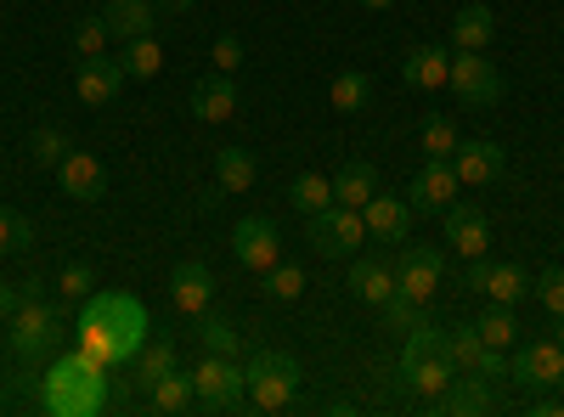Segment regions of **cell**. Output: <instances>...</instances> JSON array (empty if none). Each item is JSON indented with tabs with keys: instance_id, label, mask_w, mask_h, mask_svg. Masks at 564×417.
I'll list each match as a JSON object with an SVG mask.
<instances>
[{
	"instance_id": "5bb4252c",
	"label": "cell",
	"mask_w": 564,
	"mask_h": 417,
	"mask_svg": "<svg viewBox=\"0 0 564 417\" xmlns=\"http://www.w3.org/2000/svg\"><path fill=\"white\" fill-rule=\"evenodd\" d=\"M361 220H367V238L372 243H406L412 238V204H406V193L395 198V193H372L367 204H361Z\"/></svg>"
},
{
	"instance_id": "ba28073f",
	"label": "cell",
	"mask_w": 564,
	"mask_h": 417,
	"mask_svg": "<svg viewBox=\"0 0 564 417\" xmlns=\"http://www.w3.org/2000/svg\"><path fill=\"white\" fill-rule=\"evenodd\" d=\"M441 276H446V254L441 249H430V243H395V283H401V294L406 299H435V288H441Z\"/></svg>"
},
{
	"instance_id": "c3c4849f",
	"label": "cell",
	"mask_w": 564,
	"mask_h": 417,
	"mask_svg": "<svg viewBox=\"0 0 564 417\" xmlns=\"http://www.w3.org/2000/svg\"><path fill=\"white\" fill-rule=\"evenodd\" d=\"M356 7H367V12H390L395 0H356Z\"/></svg>"
},
{
	"instance_id": "f35d334b",
	"label": "cell",
	"mask_w": 564,
	"mask_h": 417,
	"mask_svg": "<svg viewBox=\"0 0 564 417\" xmlns=\"http://www.w3.org/2000/svg\"><path fill=\"white\" fill-rule=\"evenodd\" d=\"M135 373H141V389H148L153 378H164V373H175V339H153V344H141Z\"/></svg>"
},
{
	"instance_id": "8fae6325",
	"label": "cell",
	"mask_w": 564,
	"mask_h": 417,
	"mask_svg": "<svg viewBox=\"0 0 564 417\" xmlns=\"http://www.w3.org/2000/svg\"><path fill=\"white\" fill-rule=\"evenodd\" d=\"M508 378L525 384V389H558L564 384V344L558 339L520 344V355H513V366H508Z\"/></svg>"
},
{
	"instance_id": "4fadbf2b",
	"label": "cell",
	"mask_w": 564,
	"mask_h": 417,
	"mask_svg": "<svg viewBox=\"0 0 564 417\" xmlns=\"http://www.w3.org/2000/svg\"><path fill=\"white\" fill-rule=\"evenodd\" d=\"M452 378H457V366H452L446 350H401V384H406L423 406H430Z\"/></svg>"
},
{
	"instance_id": "30bf717a",
	"label": "cell",
	"mask_w": 564,
	"mask_h": 417,
	"mask_svg": "<svg viewBox=\"0 0 564 417\" xmlns=\"http://www.w3.org/2000/svg\"><path fill=\"white\" fill-rule=\"evenodd\" d=\"M231 254H238L243 271L265 276L276 260H282V238H276V226L265 215H243L238 226H231Z\"/></svg>"
},
{
	"instance_id": "83f0119b",
	"label": "cell",
	"mask_w": 564,
	"mask_h": 417,
	"mask_svg": "<svg viewBox=\"0 0 564 417\" xmlns=\"http://www.w3.org/2000/svg\"><path fill=\"white\" fill-rule=\"evenodd\" d=\"M475 294H486L491 305H520L531 294V276H525V265H513V260H491L486 265V283Z\"/></svg>"
},
{
	"instance_id": "d6986e66",
	"label": "cell",
	"mask_w": 564,
	"mask_h": 417,
	"mask_svg": "<svg viewBox=\"0 0 564 417\" xmlns=\"http://www.w3.org/2000/svg\"><path fill=\"white\" fill-rule=\"evenodd\" d=\"M57 187H63V198H74V204H97V198L108 193V169H102L97 153H68V158L57 164Z\"/></svg>"
},
{
	"instance_id": "9c48e42d",
	"label": "cell",
	"mask_w": 564,
	"mask_h": 417,
	"mask_svg": "<svg viewBox=\"0 0 564 417\" xmlns=\"http://www.w3.org/2000/svg\"><path fill=\"white\" fill-rule=\"evenodd\" d=\"M457 193H463V180H457L452 158H423L406 187V204H412V215H446L457 204Z\"/></svg>"
},
{
	"instance_id": "f546056e",
	"label": "cell",
	"mask_w": 564,
	"mask_h": 417,
	"mask_svg": "<svg viewBox=\"0 0 564 417\" xmlns=\"http://www.w3.org/2000/svg\"><path fill=\"white\" fill-rule=\"evenodd\" d=\"M367 102H372V74H361V68L334 74V85H327V108L334 113H361Z\"/></svg>"
},
{
	"instance_id": "4316f807",
	"label": "cell",
	"mask_w": 564,
	"mask_h": 417,
	"mask_svg": "<svg viewBox=\"0 0 564 417\" xmlns=\"http://www.w3.org/2000/svg\"><path fill=\"white\" fill-rule=\"evenodd\" d=\"M193 406H198V395H193V373H181V366L148 384V411H159V417H181V411H193Z\"/></svg>"
},
{
	"instance_id": "b9f144b4",
	"label": "cell",
	"mask_w": 564,
	"mask_h": 417,
	"mask_svg": "<svg viewBox=\"0 0 564 417\" xmlns=\"http://www.w3.org/2000/svg\"><path fill=\"white\" fill-rule=\"evenodd\" d=\"M531 294L542 299V310L558 321L564 316V265H547L542 276H536V283H531Z\"/></svg>"
},
{
	"instance_id": "52a82bcc",
	"label": "cell",
	"mask_w": 564,
	"mask_h": 417,
	"mask_svg": "<svg viewBox=\"0 0 564 417\" xmlns=\"http://www.w3.org/2000/svg\"><path fill=\"white\" fill-rule=\"evenodd\" d=\"M446 90H457L463 108H497L502 102V74L486 52H452V79Z\"/></svg>"
},
{
	"instance_id": "484cf974",
	"label": "cell",
	"mask_w": 564,
	"mask_h": 417,
	"mask_svg": "<svg viewBox=\"0 0 564 417\" xmlns=\"http://www.w3.org/2000/svg\"><path fill=\"white\" fill-rule=\"evenodd\" d=\"M491 40H497V18L486 0H475V7H463L452 18V52H486Z\"/></svg>"
},
{
	"instance_id": "7402d4cb",
	"label": "cell",
	"mask_w": 564,
	"mask_h": 417,
	"mask_svg": "<svg viewBox=\"0 0 564 417\" xmlns=\"http://www.w3.org/2000/svg\"><path fill=\"white\" fill-rule=\"evenodd\" d=\"M102 23H108L113 45H124V40H141V34H159V7L153 0H108Z\"/></svg>"
},
{
	"instance_id": "ffe728a7",
	"label": "cell",
	"mask_w": 564,
	"mask_h": 417,
	"mask_svg": "<svg viewBox=\"0 0 564 417\" xmlns=\"http://www.w3.org/2000/svg\"><path fill=\"white\" fill-rule=\"evenodd\" d=\"M395 254H356L350 260V294L361 305H384L395 294Z\"/></svg>"
},
{
	"instance_id": "60d3db41",
	"label": "cell",
	"mask_w": 564,
	"mask_h": 417,
	"mask_svg": "<svg viewBox=\"0 0 564 417\" xmlns=\"http://www.w3.org/2000/svg\"><path fill=\"white\" fill-rule=\"evenodd\" d=\"M57 294H63V299H90V294H97V271H90L85 260L63 265V271H57Z\"/></svg>"
},
{
	"instance_id": "bcb514c9",
	"label": "cell",
	"mask_w": 564,
	"mask_h": 417,
	"mask_svg": "<svg viewBox=\"0 0 564 417\" xmlns=\"http://www.w3.org/2000/svg\"><path fill=\"white\" fill-rule=\"evenodd\" d=\"M153 7H159V12H170V18H175V12H193V7H198V0H153Z\"/></svg>"
},
{
	"instance_id": "74e56055",
	"label": "cell",
	"mask_w": 564,
	"mask_h": 417,
	"mask_svg": "<svg viewBox=\"0 0 564 417\" xmlns=\"http://www.w3.org/2000/svg\"><path fill=\"white\" fill-rule=\"evenodd\" d=\"M475 328H480V339H486L491 350H513V339H520V321H513V305H491V310L475 321Z\"/></svg>"
},
{
	"instance_id": "e575fe53",
	"label": "cell",
	"mask_w": 564,
	"mask_h": 417,
	"mask_svg": "<svg viewBox=\"0 0 564 417\" xmlns=\"http://www.w3.org/2000/svg\"><path fill=\"white\" fill-rule=\"evenodd\" d=\"M457 142H463V135H457L452 113H430V119L417 124V153H423V158H452Z\"/></svg>"
},
{
	"instance_id": "603a6c76",
	"label": "cell",
	"mask_w": 564,
	"mask_h": 417,
	"mask_svg": "<svg viewBox=\"0 0 564 417\" xmlns=\"http://www.w3.org/2000/svg\"><path fill=\"white\" fill-rule=\"evenodd\" d=\"M231 113H238V85H231V74H204L193 85V119L198 124H226Z\"/></svg>"
},
{
	"instance_id": "277c9868",
	"label": "cell",
	"mask_w": 564,
	"mask_h": 417,
	"mask_svg": "<svg viewBox=\"0 0 564 417\" xmlns=\"http://www.w3.org/2000/svg\"><path fill=\"white\" fill-rule=\"evenodd\" d=\"M7 339H12V355L18 361H45V355H52L57 350V333H63V310L52 305V299H45V294H34V299H23L18 305V316L7 321Z\"/></svg>"
},
{
	"instance_id": "ab89813d",
	"label": "cell",
	"mask_w": 564,
	"mask_h": 417,
	"mask_svg": "<svg viewBox=\"0 0 564 417\" xmlns=\"http://www.w3.org/2000/svg\"><path fill=\"white\" fill-rule=\"evenodd\" d=\"M108 45H113V34H108L102 12H90V18L74 23V57H108Z\"/></svg>"
},
{
	"instance_id": "f6af8a7d",
	"label": "cell",
	"mask_w": 564,
	"mask_h": 417,
	"mask_svg": "<svg viewBox=\"0 0 564 417\" xmlns=\"http://www.w3.org/2000/svg\"><path fill=\"white\" fill-rule=\"evenodd\" d=\"M18 305H23V283H7V276H0V328L18 316Z\"/></svg>"
},
{
	"instance_id": "8d00e7d4",
	"label": "cell",
	"mask_w": 564,
	"mask_h": 417,
	"mask_svg": "<svg viewBox=\"0 0 564 417\" xmlns=\"http://www.w3.org/2000/svg\"><path fill=\"white\" fill-rule=\"evenodd\" d=\"M34 249V220L12 204H0V254H29Z\"/></svg>"
},
{
	"instance_id": "2e32d148",
	"label": "cell",
	"mask_w": 564,
	"mask_h": 417,
	"mask_svg": "<svg viewBox=\"0 0 564 417\" xmlns=\"http://www.w3.org/2000/svg\"><path fill=\"white\" fill-rule=\"evenodd\" d=\"M170 305H175L181 316H204V310L215 305V271H209L204 260H181V265L170 271Z\"/></svg>"
},
{
	"instance_id": "1f68e13d",
	"label": "cell",
	"mask_w": 564,
	"mask_h": 417,
	"mask_svg": "<svg viewBox=\"0 0 564 417\" xmlns=\"http://www.w3.org/2000/svg\"><path fill=\"white\" fill-rule=\"evenodd\" d=\"M119 68H124V79H153V74L164 68V45H159V34L124 40V52H119Z\"/></svg>"
},
{
	"instance_id": "f1b7e54d",
	"label": "cell",
	"mask_w": 564,
	"mask_h": 417,
	"mask_svg": "<svg viewBox=\"0 0 564 417\" xmlns=\"http://www.w3.org/2000/svg\"><path fill=\"white\" fill-rule=\"evenodd\" d=\"M372 193H379V169H372L367 158H350V164H339V175H334V204H345V209H361Z\"/></svg>"
},
{
	"instance_id": "5b68a950",
	"label": "cell",
	"mask_w": 564,
	"mask_h": 417,
	"mask_svg": "<svg viewBox=\"0 0 564 417\" xmlns=\"http://www.w3.org/2000/svg\"><path fill=\"white\" fill-rule=\"evenodd\" d=\"M305 243L322 260H356L361 243H367V220H361V209L327 204L322 215H305Z\"/></svg>"
},
{
	"instance_id": "681fc988",
	"label": "cell",
	"mask_w": 564,
	"mask_h": 417,
	"mask_svg": "<svg viewBox=\"0 0 564 417\" xmlns=\"http://www.w3.org/2000/svg\"><path fill=\"white\" fill-rule=\"evenodd\" d=\"M553 339H558V344H564V316H558V328H553Z\"/></svg>"
},
{
	"instance_id": "7a4b0ae2",
	"label": "cell",
	"mask_w": 564,
	"mask_h": 417,
	"mask_svg": "<svg viewBox=\"0 0 564 417\" xmlns=\"http://www.w3.org/2000/svg\"><path fill=\"white\" fill-rule=\"evenodd\" d=\"M108 366H97L85 350L63 355L52 373H45V411H57V417H90L102 400H108Z\"/></svg>"
},
{
	"instance_id": "4dcf8cb0",
	"label": "cell",
	"mask_w": 564,
	"mask_h": 417,
	"mask_svg": "<svg viewBox=\"0 0 564 417\" xmlns=\"http://www.w3.org/2000/svg\"><path fill=\"white\" fill-rule=\"evenodd\" d=\"M289 204H294L300 215H322L327 204H334V180H327L322 169H300V175L289 180Z\"/></svg>"
},
{
	"instance_id": "7dc6e473",
	"label": "cell",
	"mask_w": 564,
	"mask_h": 417,
	"mask_svg": "<svg viewBox=\"0 0 564 417\" xmlns=\"http://www.w3.org/2000/svg\"><path fill=\"white\" fill-rule=\"evenodd\" d=\"M531 411H536V417H564V406H558V400H536Z\"/></svg>"
},
{
	"instance_id": "e0dca14e",
	"label": "cell",
	"mask_w": 564,
	"mask_h": 417,
	"mask_svg": "<svg viewBox=\"0 0 564 417\" xmlns=\"http://www.w3.org/2000/svg\"><path fill=\"white\" fill-rule=\"evenodd\" d=\"M119 90H124L119 57H79V68H74V97H79L85 108H108Z\"/></svg>"
},
{
	"instance_id": "d6a6232c",
	"label": "cell",
	"mask_w": 564,
	"mask_h": 417,
	"mask_svg": "<svg viewBox=\"0 0 564 417\" xmlns=\"http://www.w3.org/2000/svg\"><path fill=\"white\" fill-rule=\"evenodd\" d=\"M193 339H198L209 355H238V350H243V333L231 328L226 316H209V310H204V316H193Z\"/></svg>"
},
{
	"instance_id": "7bdbcfd3",
	"label": "cell",
	"mask_w": 564,
	"mask_h": 417,
	"mask_svg": "<svg viewBox=\"0 0 564 417\" xmlns=\"http://www.w3.org/2000/svg\"><path fill=\"white\" fill-rule=\"evenodd\" d=\"M209 63H215V74H238V68H243V40H238V34H215Z\"/></svg>"
},
{
	"instance_id": "836d02e7",
	"label": "cell",
	"mask_w": 564,
	"mask_h": 417,
	"mask_svg": "<svg viewBox=\"0 0 564 417\" xmlns=\"http://www.w3.org/2000/svg\"><path fill=\"white\" fill-rule=\"evenodd\" d=\"M68 153H74V135H68L63 124H34V135H29V158H34L40 169H57Z\"/></svg>"
},
{
	"instance_id": "7c38bea8",
	"label": "cell",
	"mask_w": 564,
	"mask_h": 417,
	"mask_svg": "<svg viewBox=\"0 0 564 417\" xmlns=\"http://www.w3.org/2000/svg\"><path fill=\"white\" fill-rule=\"evenodd\" d=\"M446 355H452L457 373H480L486 384H491V378H508V350H491V344L480 339L475 321H468V328H457V333H446Z\"/></svg>"
},
{
	"instance_id": "3957f363",
	"label": "cell",
	"mask_w": 564,
	"mask_h": 417,
	"mask_svg": "<svg viewBox=\"0 0 564 417\" xmlns=\"http://www.w3.org/2000/svg\"><path fill=\"white\" fill-rule=\"evenodd\" d=\"M243 389L254 411H282L300 395V361L289 350H254L243 361Z\"/></svg>"
},
{
	"instance_id": "9a60e30c",
	"label": "cell",
	"mask_w": 564,
	"mask_h": 417,
	"mask_svg": "<svg viewBox=\"0 0 564 417\" xmlns=\"http://www.w3.org/2000/svg\"><path fill=\"white\" fill-rule=\"evenodd\" d=\"M452 169H457L463 187H497L502 169H508V153H502V142H486V135H475V142H457Z\"/></svg>"
},
{
	"instance_id": "ee69618b",
	"label": "cell",
	"mask_w": 564,
	"mask_h": 417,
	"mask_svg": "<svg viewBox=\"0 0 564 417\" xmlns=\"http://www.w3.org/2000/svg\"><path fill=\"white\" fill-rule=\"evenodd\" d=\"M379 316L390 321V328H401V333H406V328H412V321L423 316V305H417V299H406V294L395 288V294H390V299L379 305Z\"/></svg>"
},
{
	"instance_id": "d4e9b609",
	"label": "cell",
	"mask_w": 564,
	"mask_h": 417,
	"mask_svg": "<svg viewBox=\"0 0 564 417\" xmlns=\"http://www.w3.org/2000/svg\"><path fill=\"white\" fill-rule=\"evenodd\" d=\"M254 180H260V158H254L249 147H220V153H215V187H220L226 198H243Z\"/></svg>"
},
{
	"instance_id": "ac0fdd59",
	"label": "cell",
	"mask_w": 564,
	"mask_h": 417,
	"mask_svg": "<svg viewBox=\"0 0 564 417\" xmlns=\"http://www.w3.org/2000/svg\"><path fill=\"white\" fill-rule=\"evenodd\" d=\"M441 220H446V243H452L463 260H480V254L491 249V220H486L480 204H452Z\"/></svg>"
},
{
	"instance_id": "cb8c5ba5",
	"label": "cell",
	"mask_w": 564,
	"mask_h": 417,
	"mask_svg": "<svg viewBox=\"0 0 564 417\" xmlns=\"http://www.w3.org/2000/svg\"><path fill=\"white\" fill-rule=\"evenodd\" d=\"M430 411H446V417H480V411H491V389H486L480 373H457V378L430 400Z\"/></svg>"
},
{
	"instance_id": "8992f818",
	"label": "cell",
	"mask_w": 564,
	"mask_h": 417,
	"mask_svg": "<svg viewBox=\"0 0 564 417\" xmlns=\"http://www.w3.org/2000/svg\"><path fill=\"white\" fill-rule=\"evenodd\" d=\"M193 395H198L204 411H238V406H249L238 355H209L204 350V361H193Z\"/></svg>"
},
{
	"instance_id": "44dd1931",
	"label": "cell",
	"mask_w": 564,
	"mask_h": 417,
	"mask_svg": "<svg viewBox=\"0 0 564 417\" xmlns=\"http://www.w3.org/2000/svg\"><path fill=\"white\" fill-rule=\"evenodd\" d=\"M401 79L412 90H423V97L446 90V79H452V45H412L406 63H401Z\"/></svg>"
},
{
	"instance_id": "d590c367",
	"label": "cell",
	"mask_w": 564,
	"mask_h": 417,
	"mask_svg": "<svg viewBox=\"0 0 564 417\" xmlns=\"http://www.w3.org/2000/svg\"><path fill=\"white\" fill-rule=\"evenodd\" d=\"M260 288H265L271 299H282V305H294V299L305 294V265H294V260H276V265L260 276Z\"/></svg>"
},
{
	"instance_id": "6da1fadb",
	"label": "cell",
	"mask_w": 564,
	"mask_h": 417,
	"mask_svg": "<svg viewBox=\"0 0 564 417\" xmlns=\"http://www.w3.org/2000/svg\"><path fill=\"white\" fill-rule=\"evenodd\" d=\"M141 344H148V310H141L130 294L108 288V294H90L79 310V350L97 361V366H119L135 361Z\"/></svg>"
}]
</instances>
